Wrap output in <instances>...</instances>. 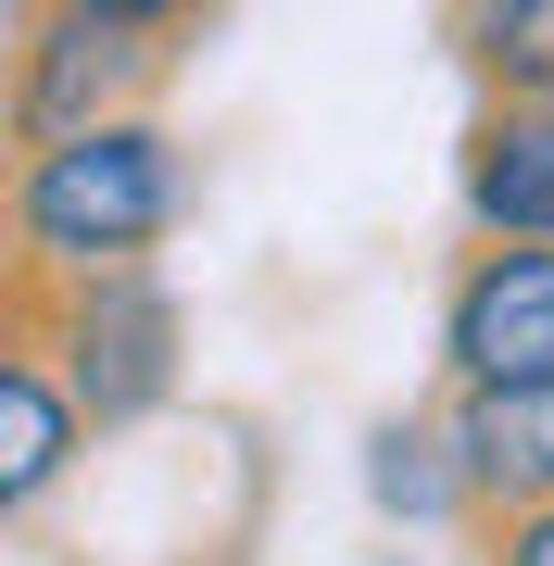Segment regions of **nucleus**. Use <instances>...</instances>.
Masks as SVG:
<instances>
[{"label":"nucleus","mask_w":554,"mask_h":566,"mask_svg":"<svg viewBox=\"0 0 554 566\" xmlns=\"http://www.w3.org/2000/svg\"><path fill=\"white\" fill-rule=\"evenodd\" d=\"M467 214L492 227V252H554V102H516V114L479 126Z\"/></svg>","instance_id":"obj_5"},{"label":"nucleus","mask_w":554,"mask_h":566,"mask_svg":"<svg viewBox=\"0 0 554 566\" xmlns=\"http://www.w3.org/2000/svg\"><path fill=\"white\" fill-rule=\"evenodd\" d=\"M453 479H467L479 504L542 516L554 504V390H479V403L453 416Z\"/></svg>","instance_id":"obj_6"},{"label":"nucleus","mask_w":554,"mask_h":566,"mask_svg":"<svg viewBox=\"0 0 554 566\" xmlns=\"http://www.w3.org/2000/svg\"><path fill=\"white\" fill-rule=\"evenodd\" d=\"M177 214V151L165 126H88V139L25 151L13 177V227H25V277H139V252Z\"/></svg>","instance_id":"obj_1"},{"label":"nucleus","mask_w":554,"mask_h":566,"mask_svg":"<svg viewBox=\"0 0 554 566\" xmlns=\"http://www.w3.org/2000/svg\"><path fill=\"white\" fill-rule=\"evenodd\" d=\"M63 340H76V403L102 428L165 403V378H177V315H165V290H139V277H88Z\"/></svg>","instance_id":"obj_4"},{"label":"nucleus","mask_w":554,"mask_h":566,"mask_svg":"<svg viewBox=\"0 0 554 566\" xmlns=\"http://www.w3.org/2000/svg\"><path fill=\"white\" fill-rule=\"evenodd\" d=\"M504 566H554V504H542V516H516V528H504Z\"/></svg>","instance_id":"obj_9"},{"label":"nucleus","mask_w":554,"mask_h":566,"mask_svg":"<svg viewBox=\"0 0 554 566\" xmlns=\"http://www.w3.org/2000/svg\"><path fill=\"white\" fill-rule=\"evenodd\" d=\"M441 353L479 390H554V252H479L441 303Z\"/></svg>","instance_id":"obj_3"},{"label":"nucleus","mask_w":554,"mask_h":566,"mask_svg":"<svg viewBox=\"0 0 554 566\" xmlns=\"http://www.w3.org/2000/svg\"><path fill=\"white\" fill-rule=\"evenodd\" d=\"M467 39H479V63H492L516 102H554V0H504V13H479Z\"/></svg>","instance_id":"obj_8"},{"label":"nucleus","mask_w":554,"mask_h":566,"mask_svg":"<svg viewBox=\"0 0 554 566\" xmlns=\"http://www.w3.org/2000/svg\"><path fill=\"white\" fill-rule=\"evenodd\" d=\"M165 39H189L177 13H39V25H25V63H13L25 151L88 139V126H126L114 88H139L151 63H165Z\"/></svg>","instance_id":"obj_2"},{"label":"nucleus","mask_w":554,"mask_h":566,"mask_svg":"<svg viewBox=\"0 0 554 566\" xmlns=\"http://www.w3.org/2000/svg\"><path fill=\"white\" fill-rule=\"evenodd\" d=\"M76 453V403L51 390V353H13L0 365V504H39Z\"/></svg>","instance_id":"obj_7"}]
</instances>
